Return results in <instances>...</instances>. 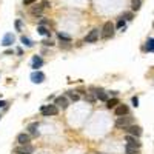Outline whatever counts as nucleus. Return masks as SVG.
<instances>
[{
    "label": "nucleus",
    "mask_w": 154,
    "mask_h": 154,
    "mask_svg": "<svg viewBox=\"0 0 154 154\" xmlns=\"http://www.w3.org/2000/svg\"><path fill=\"white\" fill-rule=\"evenodd\" d=\"M114 29H116V26L111 23V22H106V23L103 25V28H102V32H100L102 38H109V37H113V36H114Z\"/></svg>",
    "instance_id": "nucleus-1"
},
{
    "label": "nucleus",
    "mask_w": 154,
    "mask_h": 154,
    "mask_svg": "<svg viewBox=\"0 0 154 154\" xmlns=\"http://www.w3.org/2000/svg\"><path fill=\"white\" fill-rule=\"evenodd\" d=\"M42 114L43 116H46V117H49V116H57L59 114V106H56L52 103V105H45V106H42Z\"/></svg>",
    "instance_id": "nucleus-2"
},
{
    "label": "nucleus",
    "mask_w": 154,
    "mask_h": 154,
    "mask_svg": "<svg viewBox=\"0 0 154 154\" xmlns=\"http://www.w3.org/2000/svg\"><path fill=\"white\" fill-rule=\"evenodd\" d=\"M133 125V119L131 117H126V116H123V117H119L117 120H116V126L117 128H126V126Z\"/></svg>",
    "instance_id": "nucleus-3"
},
{
    "label": "nucleus",
    "mask_w": 154,
    "mask_h": 154,
    "mask_svg": "<svg viewBox=\"0 0 154 154\" xmlns=\"http://www.w3.org/2000/svg\"><path fill=\"white\" fill-rule=\"evenodd\" d=\"M125 131L130 136H134V137H140L142 136V128L139 125H130V126H126V128H125Z\"/></svg>",
    "instance_id": "nucleus-4"
},
{
    "label": "nucleus",
    "mask_w": 154,
    "mask_h": 154,
    "mask_svg": "<svg viewBox=\"0 0 154 154\" xmlns=\"http://www.w3.org/2000/svg\"><path fill=\"white\" fill-rule=\"evenodd\" d=\"M15 154H32L34 153V146L32 145H20L17 148H14Z\"/></svg>",
    "instance_id": "nucleus-5"
},
{
    "label": "nucleus",
    "mask_w": 154,
    "mask_h": 154,
    "mask_svg": "<svg viewBox=\"0 0 154 154\" xmlns=\"http://www.w3.org/2000/svg\"><path fill=\"white\" fill-rule=\"evenodd\" d=\"M31 80L34 82V83H42V82L45 80V74H43L42 71H34V73L31 74Z\"/></svg>",
    "instance_id": "nucleus-6"
},
{
    "label": "nucleus",
    "mask_w": 154,
    "mask_h": 154,
    "mask_svg": "<svg viewBox=\"0 0 154 154\" xmlns=\"http://www.w3.org/2000/svg\"><path fill=\"white\" fill-rule=\"evenodd\" d=\"M97 38H99V29H92V31H90V34L85 37V42L86 43H94V42H97Z\"/></svg>",
    "instance_id": "nucleus-7"
},
{
    "label": "nucleus",
    "mask_w": 154,
    "mask_h": 154,
    "mask_svg": "<svg viewBox=\"0 0 154 154\" xmlns=\"http://www.w3.org/2000/svg\"><path fill=\"white\" fill-rule=\"evenodd\" d=\"M114 111H116V116H117V117H123V116H126L130 113V108L126 105H119L117 108H114Z\"/></svg>",
    "instance_id": "nucleus-8"
},
{
    "label": "nucleus",
    "mask_w": 154,
    "mask_h": 154,
    "mask_svg": "<svg viewBox=\"0 0 154 154\" xmlns=\"http://www.w3.org/2000/svg\"><path fill=\"white\" fill-rule=\"evenodd\" d=\"M54 105L59 106V108H62V109L68 108V100H66V97H63V96L56 97V102H54Z\"/></svg>",
    "instance_id": "nucleus-9"
},
{
    "label": "nucleus",
    "mask_w": 154,
    "mask_h": 154,
    "mask_svg": "<svg viewBox=\"0 0 154 154\" xmlns=\"http://www.w3.org/2000/svg\"><path fill=\"white\" fill-rule=\"evenodd\" d=\"M126 145L134 146V148H140L139 137H134V136H126Z\"/></svg>",
    "instance_id": "nucleus-10"
},
{
    "label": "nucleus",
    "mask_w": 154,
    "mask_h": 154,
    "mask_svg": "<svg viewBox=\"0 0 154 154\" xmlns=\"http://www.w3.org/2000/svg\"><path fill=\"white\" fill-rule=\"evenodd\" d=\"M17 142L20 145H29V142H31V136L29 134H25V133H20L17 136Z\"/></svg>",
    "instance_id": "nucleus-11"
},
{
    "label": "nucleus",
    "mask_w": 154,
    "mask_h": 154,
    "mask_svg": "<svg viewBox=\"0 0 154 154\" xmlns=\"http://www.w3.org/2000/svg\"><path fill=\"white\" fill-rule=\"evenodd\" d=\"M13 43H14L13 32H6V34L3 36V38H2V45L3 46H9V45H13Z\"/></svg>",
    "instance_id": "nucleus-12"
},
{
    "label": "nucleus",
    "mask_w": 154,
    "mask_h": 154,
    "mask_svg": "<svg viewBox=\"0 0 154 154\" xmlns=\"http://www.w3.org/2000/svg\"><path fill=\"white\" fill-rule=\"evenodd\" d=\"M28 133L32 136H38V123L37 122H32L28 125Z\"/></svg>",
    "instance_id": "nucleus-13"
},
{
    "label": "nucleus",
    "mask_w": 154,
    "mask_h": 154,
    "mask_svg": "<svg viewBox=\"0 0 154 154\" xmlns=\"http://www.w3.org/2000/svg\"><path fill=\"white\" fill-rule=\"evenodd\" d=\"M120 105V102H119V99H108V100H106V108L108 109H113V108H117Z\"/></svg>",
    "instance_id": "nucleus-14"
},
{
    "label": "nucleus",
    "mask_w": 154,
    "mask_h": 154,
    "mask_svg": "<svg viewBox=\"0 0 154 154\" xmlns=\"http://www.w3.org/2000/svg\"><path fill=\"white\" fill-rule=\"evenodd\" d=\"M42 65H43V60H42V57H38V56H34V57H32V68H34V69L40 68Z\"/></svg>",
    "instance_id": "nucleus-15"
},
{
    "label": "nucleus",
    "mask_w": 154,
    "mask_h": 154,
    "mask_svg": "<svg viewBox=\"0 0 154 154\" xmlns=\"http://www.w3.org/2000/svg\"><path fill=\"white\" fill-rule=\"evenodd\" d=\"M96 99H99V100H103V102H106L108 100V94L103 90H99L96 92Z\"/></svg>",
    "instance_id": "nucleus-16"
},
{
    "label": "nucleus",
    "mask_w": 154,
    "mask_h": 154,
    "mask_svg": "<svg viewBox=\"0 0 154 154\" xmlns=\"http://www.w3.org/2000/svg\"><path fill=\"white\" fill-rule=\"evenodd\" d=\"M139 150H140V148H134V146H130V145L125 146L126 154H139Z\"/></svg>",
    "instance_id": "nucleus-17"
},
{
    "label": "nucleus",
    "mask_w": 154,
    "mask_h": 154,
    "mask_svg": "<svg viewBox=\"0 0 154 154\" xmlns=\"http://www.w3.org/2000/svg\"><path fill=\"white\" fill-rule=\"evenodd\" d=\"M42 9H43L42 5H36V6L31 9V14H34V15H40V14H42Z\"/></svg>",
    "instance_id": "nucleus-18"
},
{
    "label": "nucleus",
    "mask_w": 154,
    "mask_h": 154,
    "mask_svg": "<svg viewBox=\"0 0 154 154\" xmlns=\"http://www.w3.org/2000/svg\"><path fill=\"white\" fill-rule=\"evenodd\" d=\"M140 5H142V0H133V2H131V8H133L134 11H139Z\"/></svg>",
    "instance_id": "nucleus-19"
},
{
    "label": "nucleus",
    "mask_w": 154,
    "mask_h": 154,
    "mask_svg": "<svg viewBox=\"0 0 154 154\" xmlns=\"http://www.w3.org/2000/svg\"><path fill=\"white\" fill-rule=\"evenodd\" d=\"M146 51L154 52V38H150V40L146 42Z\"/></svg>",
    "instance_id": "nucleus-20"
},
{
    "label": "nucleus",
    "mask_w": 154,
    "mask_h": 154,
    "mask_svg": "<svg viewBox=\"0 0 154 154\" xmlns=\"http://www.w3.org/2000/svg\"><path fill=\"white\" fill-rule=\"evenodd\" d=\"M37 31H38V34H42V36H49V34H51V32H49V29H46L45 26H38Z\"/></svg>",
    "instance_id": "nucleus-21"
},
{
    "label": "nucleus",
    "mask_w": 154,
    "mask_h": 154,
    "mask_svg": "<svg viewBox=\"0 0 154 154\" xmlns=\"http://www.w3.org/2000/svg\"><path fill=\"white\" fill-rule=\"evenodd\" d=\"M57 37L60 38V40H63V42H71V37H69V36H66V34H63V32H59Z\"/></svg>",
    "instance_id": "nucleus-22"
},
{
    "label": "nucleus",
    "mask_w": 154,
    "mask_h": 154,
    "mask_svg": "<svg viewBox=\"0 0 154 154\" xmlns=\"http://www.w3.org/2000/svg\"><path fill=\"white\" fill-rule=\"evenodd\" d=\"M22 43H23V45H25V46H32V42L29 40V38H28V37H25V36H23V37H22Z\"/></svg>",
    "instance_id": "nucleus-23"
},
{
    "label": "nucleus",
    "mask_w": 154,
    "mask_h": 154,
    "mask_svg": "<svg viewBox=\"0 0 154 154\" xmlns=\"http://www.w3.org/2000/svg\"><path fill=\"white\" fill-rule=\"evenodd\" d=\"M125 20L123 19H119V22H117V25H116V28H119V29H125Z\"/></svg>",
    "instance_id": "nucleus-24"
},
{
    "label": "nucleus",
    "mask_w": 154,
    "mask_h": 154,
    "mask_svg": "<svg viewBox=\"0 0 154 154\" xmlns=\"http://www.w3.org/2000/svg\"><path fill=\"white\" fill-rule=\"evenodd\" d=\"M68 96H69V99H71V100H74V102H77V100L80 99V97H79V94H74L73 91H69V92H68Z\"/></svg>",
    "instance_id": "nucleus-25"
},
{
    "label": "nucleus",
    "mask_w": 154,
    "mask_h": 154,
    "mask_svg": "<svg viewBox=\"0 0 154 154\" xmlns=\"http://www.w3.org/2000/svg\"><path fill=\"white\" fill-rule=\"evenodd\" d=\"M85 100L90 102V103H94V102H96V97L91 96V94H86V96H85Z\"/></svg>",
    "instance_id": "nucleus-26"
},
{
    "label": "nucleus",
    "mask_w": 154,
    "mask_h": 154,
    "mask_svg": "<svg viewBox=\"0 0 154 154\" xmlns=\"http://www.w3.org/2000/svg\"><path fill=\"white\" fill-rule=\"evenodd\" d=\"M133 17H134V15H133V13H123V15H122V17H120V19H126V20H131Z\"/></svg>",
    "instance_id": "nucleus-27"
},
{
    "label": "nucleus",
    "mask_w": 154,
    "mask_h": 154,
    "mask_svg": "<svg viewBox=\"0 0 154 154\" xmlns=\"http://www.w3.org/2000/svg\"><path fill=\"white\" fill-rule=\"evenodd\" d=\"M69 43H71V42H62V43H60V48H65V49H68V48L71 46Z\"/></svg>",
    "instance_id": "nucleus-28"
},
{
    "label": "nucleus",
    "mask_w": 154,
    "mask_h": 154,
    "mask_svg": "<svg viewBox=\"0 0 154 154\" xmlns=\"http://www.w3.org/2000/svg\"><path fill=\"white\" fill-rule=\"evenodd\" d=\"M34 2H37V0H23V5L25 6H29V5H32Z\"/></svg>",
    "instance_id": "nucleus-29"
},
{
    "label": "nucleus",
    "mask_w": 154,
    "mask_h": 154,
    "mask_svg": "<svg viewBox=\"0 0 154 154\" xmlns=\"http://www.w3.org/2000/svg\"><path fill=\"white\" fill-rule=\"evenodd\" d=\"M42 6H43V8H49V6H51V3H49L48 0H43V2H42Z\"/></svg>",
    "instance_id": "nucleus-30"
},
{
    "label": "nucleus",
    "mask_w": 154,
    "mask_h": 154,
    "mask_svg": "<svg viewBox=\"0 0 154 154\" xmlns=\"http://www.w3.org/2000/svg\"><path fill=\"white\" fill-rule=\"evenodd\" d=\"M133 105L134 106H139V99H137V97H133Z\"/></svg>",
    "instance_id": "nucleus-31"
},
{
    "label": "nucleus",
    "mask_w": 154,
    "mask_h": 154,
    "mask_svg": "<svg viewBox=\"0 0 154 154\" xmlns=\"http://www.w3.org/2000/svg\"><path fill=\"white\" fill-rule=\"evenodd\" d=\"M43 45H46V46H52V45H54V43H52L51 40H49V42L46 40V42H43Z\"/></svg>",
    "instance_id": "nucleus-32"
},
{
    "label": "nucleus",
    "mask_w": 154,
    "mask_h": 154,
    "mask_svg": "<svg viewBox=\"0 0 154 154\" xmlns=\"http://www.w3.org/2000/svg\"><path fill=\"white\" fill-rule=\"evenodd\" d=\"M20 26H22V22H20V20H17V22H15V28L20 29Z\"/></svg>",
    "instance_id": "nucleus-33"
},
{
    "label": "nucleus",
    "mask_w": 154,
    "mask_h": 154,
    "mask_svg": "<svg viewBox=\"0 0 154 154\" xmlns=\"http://www.w3.org/2000/svg\"><path fill=\"white\" fill-rule=\"evenodd\" d=\"M5 105H6V102H3V100H0V108H3Z\"/></svg>",
    "instance_id": "nucleus-34"
},
{
    "label": "nucleus",
    "mask_w": 154,
    "mask_h": 154,
    "mask_svg": "<svg viewBox=\"0 0 154 154\" xmlns=\"http://www.w3.org/2000/svg\"><path fill=\"white\" fill-rule=\"evenodd\" d=\"M153 26H154V22H153Z\"/></svg>",
    "instance_id": "nucleus-35"
}]
</instances>
